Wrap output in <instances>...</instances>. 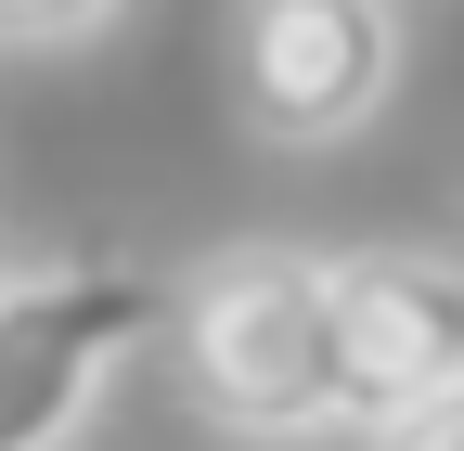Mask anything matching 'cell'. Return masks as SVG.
Returning a JSON list of instances; mask_svg holds the SVG:
<instances>
[{"label":"cell","instance_id":"obj_2","mask_svg":"<svg viewBox=\"0 0 464 451\" xmlns=\"http://www.w3.org/2000/svg\"><path fill=\"white\" fill-rule=\"evenodd\" d=\"M168 271L155 258H14L0 271V451H65L103 400V374L168 335Z\"/></svg>","mask_w":464,"mask_h":451},{"label":"cell","instance_id":"obj_7","mask_svg":"<svg viewBox=\"0 0 464 451\" xmlns=\"http://www.w3.org/2000/svg\"><path fill=\"white\" fill-rule=\"evenodd\" d=\"M0 271H14V245H0Z\"/></svg>","mask_w":464,"mask_h":451},{"label":"cell","instance_id":"obj_4","mask_svg":"<svg viewBox=\"0 0 464 451\" xmlns=\"http://www.w3.org/2000/svg\"><path fill=\"white\" fill-rule=\"evenodd\" d=\"M323 310H335V400L362 438L464 387V258L451 245H348L323 271Z\"/></svg>","mask_w":464,"mask_h":451},{"label":"cell","instance_id":"obj_6","mask_svg":"<svg viewBox=\"0 0 464 451\" xmlns=\"http://www.w3.org/2000/svg\"><path fill=\"white\" fill-rule=\"evenodd\" d=\"M374 451H464V387H439L426 413H400V426H374Z\"/></svg>","mask_w":464,"mask_h":451},{"label":"cell","instance_id":"obj_5","mask_svg":"<svg viewBox=\"0 0 464 451\" xmlns=\"http://www.w3.org/2000/svg\"><path fill=\"white\" fill-rule=\"evenodd\" d=\"M116 14H130V0H0V52H78Z\"/></svg>","mask_w":464,"mask_h":451},{"label":"cell","instance_id":"obj_3","mask_svg":"<svg viewBox=\"0 0 464 451\" xmlns=\"http://www.w3.org/2000/svg\"><path fill=\"white\" fill-rule=\"evenodd\" d=\"M400 91V0H232V117L271 155H335Z\"/></svg>","mask_w":464,"mask_h":451},{"label":"cell","instance_id":"obj_1","mask_svg":"<svg viewBox=\"0 0 464 451\" xmlns=\"http://www.w3.org/2000/svg\"><path fill=\"white\" fill-rule=\"evenodd\" d=\"M323 271L335 258H310V245H219V258L181 271V297H168V361H181V400L219 438L297 451V438L348 426Z\"/></svg>","mask_w":464,"mask_h":451}]
</instances>
